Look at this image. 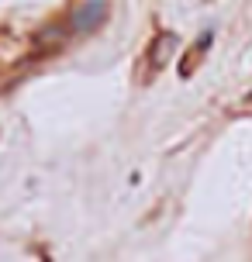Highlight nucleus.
Listing matches in <instances>:
<instances>
[{"label":"nucleus","instance_id":"obj_1","mask_svg":"<svg viewBox=\"0 0 252 262\" xmlns=\"http://www.w3.org/2000/svg\"><path fill=\"white\" fill-rule=\"evenodd\" d=\"M107 21V0H80L73 7V31L90 35Z\"/></svg>","mask_w":252,"mask_h":262}]
</instances>
